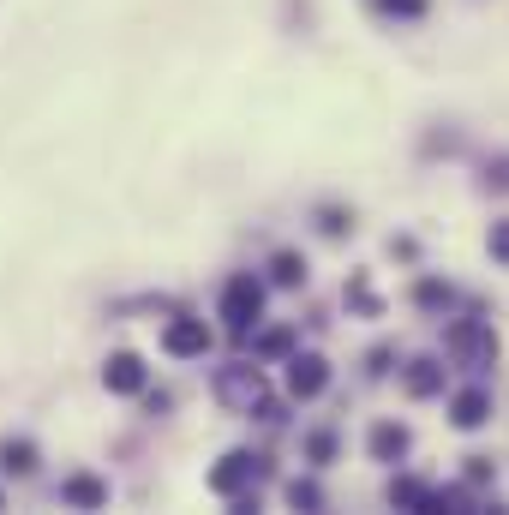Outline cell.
<instances>
[{"label":"cell","instance_id":"cell-1","mask_svg":"<svg viewBox=\"0 0 509 515\" xmlns=\"http://www.w3.org/2000/svg\"><path fill=\"white\" fill-rule=\"evenodd\" d=\"M258 312H264V288H258L252 276H234V282H228V294H222V318H228L234 330H252V324H258Z\"/></svg>","mask_w":509,"mask_h":515},{"label":"cell","instance_id":"cell-2","mask_svg":"<svg viewBox=\"0 0 509 515\" xmlns=\"http://www.w3.org/2000/svg\"><path fill=\"white\" fill-rule=\"evenodd\" d=\"M162 348H168V354H180V360H192V354H204V348H210V330H204L198 318H174V324H168V336H162Z\"/></svg>","mask_w":509,"mask_h":515},{"label":"cell","instance_id":"cell-3","mask_svg":"<svg viewBox=\"0 0 509 515\" xmlns=\"http://www.w3.org/2000/svg\"><path fill=\"white\" fill-rule=\"evenodd\" d=\"M102 384H108L114 396H138V390H144V360H138V354H114V360L102 366Z\"/></svg>","mask_w":509,"mask_h":515},{"label":"cell","instance_id":"cell-4","mask_svg":"<svg viewBox=\"0 0 509 515\" xmlns=\"http://www.w3.org/2000/svg\"><path fill=\"white\" fill-rule=\"evenodd\" d=\"M258 474H264V468H258V456H222V468L210 474V492H222V498H228V492H240V486H246V480H258Z\"/></svg>","mask_w":509,"mask_h":515},{"label":"cell","instance_id":"cell-5","mask_svg":"<svg viewBox=\"0 0 509 515\" xmlns=\"http://www.w3.org/2000/svg\"><path fill=\"white\" fill-rule=\"evenodd\" d=\"M324 384H330V372H324V360H318V354L288 360V390H294V396H318Z\"/></svg>","mask_w":509,"mask_h":515},{"label":"cell","instance_id":"cell-6","mask_svg":"<svg viewBox=\"0 0 509 515\" xmlns=\"http://www.w3.org/2000/svg\"><path fill=\"white\" fill-rule=\"evenodd\" d=\"M486 414H492V402H486L480 390H462V396H456V426H462V432L486 426Z\"/></svg>","mask_w":509,"mask_h":515},{"label":"cell","instance_id":"cell-7","mask_svg":"<svg viewBox=\"0 0 509 515\" xmlns=\"http://www.w3.org/2000/svg\"><path fill=\"white\" fill-rule=\"evenodd\" d=\"M402 450H408V432H402V426H378V432H372V456L390 462V456H402Z\"/></svg>","mask_w":509,"mask_h":515},{"label":"cell","instance_id":"cell-8","mask_svg":"<svg viewBox=\"0 0 509 515\" xmlns=\"http://www.w3.org/2000/svg\"><path fill=\"white\" fill-rule=\"evenodd\" d=\"M60 498H66V504H78V510H90V504H102L108 492H102L96 480H66V492H60Z\"/></svg>","mask_w":509,"mask_h":515},{"label":"cell","instance_id":"cell-9","mask_svg":"<svg viewBox=\"0 0 509 515\" xmlns=\"http://www.w3.org/2000/svg\"><path fill=\"white\" fill-rule=\"evenodd\" d=\"M438 384H444V372H438V366H432V360H420V366H414V372H408V390H414V396H432V390H438Z\"/></svg>","mask_w":509,"mask_h":515},{"label":"cell","instance_id":"cell-10","mask_svg":"<svg viewBox=\"0 0 509 515\" xmlns=\"http://www.w3.org/2000/svg\"><path fill=\"white\" fill-rule=\"evenodd\" d=\"M222 390H228L234 402H258L264 384H258V372H234V378H222Z\"/></svg>","mask_w":509,"mask_h":515},{"label":"cell","instance_id":"cell-11","mask_svg":"<svg viewBox=\"0 0 509 515\" xmlns=\"http://www.w3.org/2000/svg\"><path fill=\"white\" fill-rule=\"evenodd\" d=\"M0 462H6L12 474H30V468H36V450H30V444H0Z\"/></svg>","mask_w":509,"mask_h":515},{"label":"cell","instance_id":"cell-12","mask_svg":"<svg viewBox=\"0 0 509 515\" xmlns=\"http://www.w3.org/2000/svg\"><path fill=\"white\" fill-rule=\"evenodd\" d=\"M390 504L420 510V504H426V486H420V480H396V486H390Z\"/></svg>","mask_w":509,"mask_h":515},{"label":"cell","instance_id":"cell-13","mask_svg":"<svg viewBox=\"0 0 509 515\" xmlns=\"http://www.w3.org/2000/svg\"><path fill=\"white\" fill-rule=\"evenodd\" d=\"M300 276H306V264H300L294 252H282V258H276V282H300Z\"/></svg>","mask_w":509,"mask_h":515},{"label":"cell","instance_id":"cell-14","mask_svg":"<svg viewBox=\"0 0 509 515\" xmlns=\"http://www.w3.org/2000/svg\"><path fill=\"white\" fill-rule=\"evenodd\" d=\"M384 12H396V18H420L426 12V0H378Z\"/></svg>","mask_w":509,"mask_h":515},{"label":"cell","instance_id":"cell-15","mask_svg":"<svg viewBox=\"0 0 509 515\" xmlns=\"http://www.w3.org/2000/svg\"><path fill=\"white\" fill-rule=\"evenodd\" d=\"M492 258H504V264H509V222L492 228Z\"/></svg>","mask_w":509,"mask_h":515},{"label":"cell","instance_id":"cell-16","mask_svg":"<svg viewBox=\"0 0 509 515\" xmlns=\"http://www.w3.org/2000/svg\"><path fill=\"white\" fill-rule=\"evenodd\" d=\"M420 300H426V306H444V300H450V288H438V282H426V288H420Z\"/></svg>","mask_w":509,"mask_h":515},{"label":"cell","instance_id":"cell-17","mask_svg":"<svg viewBox=\"0 0 509 515\" xmlns=\"http://www.w3.org/2000/svg\"><path fill=\"white\" fill-rule=\"evenodd\" d=\"M492 186H498V192H509V162H498V168H492Z\"/></svg>","mask_w":509,"mask_h":515}]
</instances>
